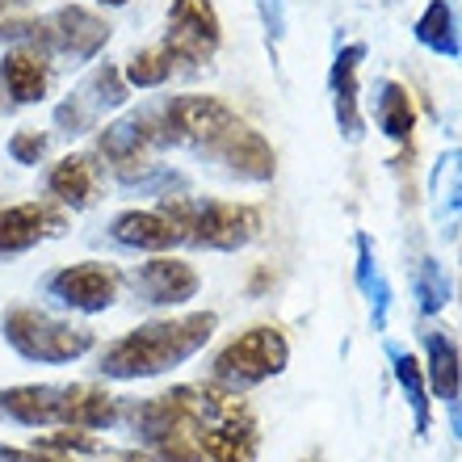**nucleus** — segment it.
<instances>
[{"label": "nucleus", "mask_w": 462, "mask_h": 462, "mask_svg": "<svg viewBox=\"0 0 462 462\" xmlns=\"http://www.w3.org/2000/svg\"><path fill=\"white\" fill-rule=\"evenodd\" d=\"M219 319L210 311H194V316L181 319H152V324H139L134 332H126L122 341H114L110 349L101 353V374L106 378H156L172 365L189 362L202 345L210 341Z\"/></svg>", "instance_id": "obj_1"}, {"label": "nucleus", "mask_w": 462, "mask_h": 462, "mask_svg": "<svg viewBox=\"0 0 462 462\" xmlns=\"http://www.w3.org/2000/svg\"><path fill=\"white\" fill-rule=\"evenodd\" d=\"M0 332L25 362H47V365L76 362V357H85L97 345V337L88 328L55 319L47 311H38V307H13L9 316L0 319Z\"/></svg>", "instance_id": "obj_2"}, {"label": "nucleus", "mask_w": 462, "mask_h": 462, "mask_svg": "<svg viewBox=\"0 0 462 462\" xmlns=\"http://www.w3.org/2000/svg\"><path fill=\"white\" fill-rule=\"evenodd\" d=\"M164 215L177 219L185 231V240L198 248H219V253H236L244 244H253L261 236V210L248 202H160Z\"/></svg>", "instance_id": "obj_3"}, {"label": "nucleus", "mask_w": 462, "mask_h": 462, "mask_svg": "<svg viewBox=\"0 0 462 462\" xmlns=\"http://www.w3.org/2000/svg\"><path fill=\"white\" fill-rule=\"evenodd\" d=\"M291 362V345L282 337L278 328H248L240 332L231 345H223L215 353V365H210V383L231 395H240V391L256 387V383H265V378L282 374Z\"/></svg>", "instance_id": "obj_4"}, {"label": "nucleus", "mask_w": 462, "mask_h": 462, "mask_svg": "<svg viewBox=\"0 0 462 462\" xmlns=\"http://www.w3.org/2000/svg\"><path fill=\"white\" fill-rule=\"evenodd\" d=\"M240 126V118L231 114V106H223L219 97H202V93H185L172 97L164 110L156 114V134L160 143L189 147L202 156H215V147Z\"/></svg>", "instance_id": "obj_5"}, {"label": "nucleus", "mask_w": 462, "mask_h": 462, "mask_svg": "<svg viewBox=\"0 0 462 462\" xmlns=\"http://www.w3.org/2000/svg\"><path fill=\"white\" fill-rule=\"evenodd\" d=\"M9 38H30L34 51H55L72 63L97 60V51L110 42V25L101 22L93 9L85 5H63L60 13H51L47 22H30V25H5Z\"/></svg>", "instance_id": "obj_6"}, {"label": "nucleus", "mask_w": 462, "mask_h": 462, "mask_svg": "<svg viewBox=\"0 0 462 462\" xmlns=\"http://www.w3.org/2000/svg\"><path fill=\"white\" fill-rule=\"evenodd\" d=\"M219 42H223L219 13H215L210 0H172L169 30H164V42H160L172 60L198 68V63H207L219 51Z\"/></svg>", "instance_id": "obj_7"}, {"label": "nucleus", "mask_w": 462, "mask_h": 462, "mask_svg": "<svg viewBox=\"0 0 462 462\" xmlns=\"http://www.w3.org/2000/svg\"><path fill=\"white\" fill-rule=\"evenodd\" d=\"M122 101H126V80L106 63V68H97L63 106H55V126H60L68 139H76V134L93 131L106 110H118Z\"/></svg>", "instance_id": "obj_8"}, {"label": "nucleus", "mask_w": 462, "mask_h": 462, "mask_svg": "<svg viewBox=\"0 0 462 462\" xmlns=\"http://www.w3.org/2000/svg\"><path fill=\"white\" fill-rule=\"evenodd\" d=\"M47 294L55 303L72 307V311H85V316H97L118 299V273L97 261H85V265H68L60 273L47 278Z\"/></svg>", "instance_id": "obj_9"}, {"label": "nucleus", "mask_w": 462, "mask_h": 462, "mask_svg": "<svg viewBox=\"0 0 462 462\" xmlns=\"http://www.w3.org/2000/svg\"><path fill=\"white\" fill-rule=\"evenodd\" d=\"M131 286H134V294L152 307H181L198 294L202 278H198L194 265H185L177 256H156V261H147V265L134 269Z\"/></svg>", "instance_id": "obj_10"}, {"label": "nucleus", "mask_w": 462, "mask_h": 462, "mask_svg": "<svg viewBox=\"0 0 462 462\" xmlns=\"http://www.w3.org/2000/svg\"><path fill=\"white\" fill-rule=\"evenodd\" d=\"M0 412H9L17 425H68L72 416V391L51 383H25V387L0 391Z\"/></svg>", "instance_id": "obj_11"}, {"label": "nucleus", "mask_w": 462, "mask_h": 462, "mask_svg": "<svg viewBox=\"0 0 462 462\" xmlns=\"http://www.w3.org/2000/svg\"><path fill=\"white\" fill-rule=\"evenodd\" d=\"M365 60V47L362 42H349V47L337 51L332 60V72H328V88H332V114H337V126L349 143H357L365 134V122L362 110H357V68Z\"/></svg>", "instance_id": "obj_12"}, {"label": "nucleus", "mask_w": 462, "mask_h": 462, "mask_svg": "<svg viewBox=\"0 0 462 462\" xmlns=\"http://www.w3.org/2000/svg\"><path fill=\"white\" fill-rule=\"evenodd\" d=\"M160 143V134H156V114H126V118L110 122L106 131H101L97 147H101V156L114 160V169L122 172H131L134 164H147V147Z\"/></svg>", "instance_id": "obj_13"}, {"label": "nucleus", "mask_w": 462, "mask_h": 462, "mask_svg": "<svg viewBox=\"0 0 462 462\" xmlns=\"http://www.w3.org/2000/svg\"><path fill=\"white\" fill-rule=\"evenodd\" d=\"M110 236H114V244L139 248V253H164V248L185 240V231L177 227V219L164 215V210H122L118 219L110 223Z\"/></svg>", "instance_id": "obj_14"}, {"label": "nucleus", "mask_w": 462, "mask_h": 462, "mask_svg": "<svg viewBox=\"0 0 462 462\" xmlns=\"http://www.w3.org/2000/svg\"><path fill=\"white\" fill-rule=\"evenodd\" d=\"M60 231H63V215H55L51 207H38V202L5 207L0 210V256L25 253V248H34L38 240L60 236Z\"/></svg>", "instance_id": "obj_15"}, {"label": "nucleus", "mask_w": 462, "mask_h": 462, "mask_svg": "<svg viewBox=\"0 0 462 462\" xmlns=\"http://www.w3.org/2000/svg\"><path fill=\"white\" fill-rule=\"evenodd\" d=\"M47 85H51V72H47V60L42 51L34 47H17L0 60V88L13 106H34V101L47 97Z\"/></svg>", "instance_id": "obj_16"}, {"label": "nucleus", "mask_w": 462, "mask_h": 462, "mask_svg": "<svg viewBox=\"0 0 462 462\" xmlns=\"http://www.w3.org/2000/svg\"><path fill=\"white\" fill-rule=\"evenodd\" d=\"M429 198H433V219L441 236H458L462 227V147L441 152L429 172Z\"/></svg>", "instance_id": "obj_17"}, {"label": "nucleus", "mask_w": 462, "mask_h": 462, "mask_svg": "<svg viewBox=\"0 0 462 462\" xmlns=\"http://www.w3.org/2000/svg\"><path fill=\"white\" fill-rule=\"evenodd\" d=\"M215 160H223L244 181H269V177H273V147H269L253 126H244V122L215 147Z\"/></svg>", "instance_id": "obj_18"}, {"label": "nucleus", "mask_w": 462, "mask_h": 462, "mask_svg": "<svg viewBox=\"0 0 462 462\" xmlns=\"http://www.w3.org/2000/svg\"><path fill=\"white\" fill-rule=\"evenodd\" d=\"M425 383H429V395H438L441 403L458 400L462 357H458V345L446 332H425Z\"/></svg>", "instance_id": "obj_19"}, {"label": "nucleus", "mask_w": 462, "mask_h": 462, "mask_svg": "<svg viewBox=\"0 0 462 462\" xmlns=\"http://www.w3.org/2000/svg\"><path fill=\"white\" fill-rule=\"evenodd\" d=\"M387 357H391V370H395V383H400L403 400L412 408V420H416V438H429V425H433V412H429V383H425V365L416 362L408 349L400 345H387Z\"/></svg>", "instance_id": "obj_20"}, {"label": "nucleus", "mask_w": 462, "mask_h": 462, "mask_svg": "<svg viewBox=\"0 0 462 462\" xmlns=\"http://www.w3.org/2000/svg\"><path fill=\"white\" fill-rule=\"evenodd\" d=\"M47 189L60 198L63 207H88L97 198V164L88 156H63L47 177Z\"/></svg>", "instance_id": "obj_21"}, {"label": "nucleus", "mask_w": 462, "mask_h": 462, "mask_svg": "<svg viewBox=\"0 0 462 462\" xmlns=\"http://www.w3.org/2000/svg\"><path fill=\"white\" fill-rule=\"evenodd\" d=\"M416 42L433 55L458 60L462 55V34H458V13L450 0H429V9L416 17Z\"/></svg>", "instance_id": "obj_22"}, {"label": "nucleus", "mask_w": 462, "mask_h": 462, "mask_svg": "<svg viewBox=\"0 0 462 462\" xmlns=\"http://www.w3.org/2000/svg\"><path fill=\"white\" fill-rule=\"evenodd\" d=\"M374 122L378 131L395 139V143H408V134L416 126V110H412V97L400 80H378L374 88Z\"/></svg>", "instance_id": "obj_23"}, {"label": "nucleus", "mask_w": 462, "mask_h": 462, "mask_svg": "<svg viewBox=\"0 0 462 462\" xmlns=\"http://www.w3.org/2000/svg\"><path fill=\"white\" fill-rule=\"evenodd\" d=\"M72 416H68V429H110L118 420V403L114 395H106L101 387H88V383H72Z\"/></svg>", "instance_id": "obj_24"}, {"label": "nucleus", "mask_w": 462, "mask_h": 462, "mask_svg": "<svg viewBox=\"0 0 462 462\" xmlns=\"http://www.w3.org/2000/svg\"><path fill=\"white\" fill-rule=\"evenodd\" d=\"M412 294H416V307H420V316H438L441 307L450 303V278H446V269L425 256L412 273Z\"/></svg>", "instance_id": "obj_25"}, {"label": "nucleus", "mask_w": 462, "mask_h": 462, "mask_svg": "<svg viewBox=\"0 0 462 462\" xmlns=\"http://www.w3.org/2000/svg\"><path fill=\"white\" fill-rule=\"evenodd\" d=\"M172 63H177V60H172L164 47H147V51H139V55L126 63L122 80H126V85H134V88H160L172 76Z\"/></svg>", "instance_id": "obj_26"}, {"label": "nucleus", "mask_w": 462, "mask_h": 462, "mask_svg": "<svg viewBox=\"0 0 462 462\" xmlns=\"http://www.w3.org/2000/svg\"><path fill=\"white\" fill-rule=\"evenodd\" d=\"M365 299H370V319H374V332H383V328H387V311H391V282H387V273H383V269H378L374 282L365 286Z\"/></svg>", "instance_id": "obj_27"}, {"label": "nucleus", "mask_w": 462, "mask_h": 462, "mask_svg": "<svg viewBox=\"0 0 462 462\" xmlns=\"http://www.w3.org/2000/svg\"><path fill=\"white\" fill-rule=\"evenodd\" d=\"M42 152H47V134H38V131H17L9 139V156L17 164H38Z\"/></svg>", "instance_id": "obj_28"}, {"label": "nucleus", "mask_w": 462, "mask_h": 462, "mask_svg": "<svg viewBox=\"0 0 462 462\" xmlns=\"http://www.w3.org/2000/svg\"><path fill=\"white\" fill-rule=\"evenodd\" d=\"M374 273H378V261H374V248H370V236L357 231V286H362V294L374 282Z\"/></svg>", "instance_id": "obj_29"}, {"label": "nucleus", "mask_w": 462, "mask_h": 462, "mask_svg": "<svg viewBox=\"0 0 462 462\" xmlns=\"http://www.w3.org/2000/svg\"><path fill=\"white\" fill-rule=\"evenodd\" d=\"M0 462H63L55 454H42V450H17V446H0Z\"/></svg>", "instance_id": "obj_30"}, {"label": "nucleus", "mask_w": 462, "mask_h": 462, "mask_svg": "<svg viewBox=\"0 0 462 462\" xmlns=\"http://www.w3.org/2000/svg\"><path fill=\"white\" fill-rule=\"evenodd\" d=\"M261 13H265L269 34H273V38H282V5H278V0H261Z\"/></svg>", "instance_id": "obj_31"}, {"label": "nucleus", "mask_w": 462, "mask_h": 462, "mask_svg": "<svg viewBox=\"0 0 462 462\" xmlns=\"http://www.w3.org/2000/svg\"><path fill=\"white\" fill-rule=\"evenodd\" d=\"M450 408V429H454V438L462 441V400H454V403H446Z\"/></svg>", "instance_id": "obj_32"}, {"label": "nucleus", "mask_w": 462, "mask_h": 462, "mask_svg": "<svg viewBox=\"0 0 462 462\" xmlns=\"http://www.w3.org/2000/svg\"><path fill=\"white\" fill-rule=\"evenodd\" d=\"M101 5H114V9H118V5H126V0H101Z\"/></svg>", "instance_id": "obj_33"}, {"label": "nucleus", "mask_w": 462, "mask_h": 462, "mask_svg": "<svg viewBox=\"0 0 462 462\" xmlns=\"http://www.w3.org/2000/svg\"><path fill=\"white\" fill-rule=\"evenodd\" d=\"M0 5H5V0H0Z\"/></svg>", "instance_id": "obj_34"}]
</instances>
